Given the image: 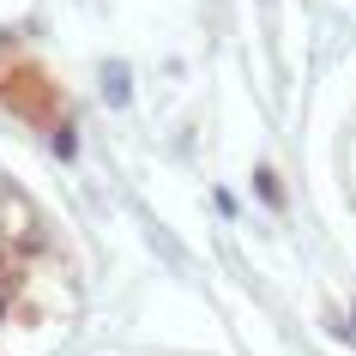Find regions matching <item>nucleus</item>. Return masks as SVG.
I'll return each mask as SVG.
<instances>
[{"mask_svg": "<svg viewBox=\"0 0 356 356\" xmlns=\"http://www.w3.org/2000/svg\"><path fill=\"white\" fill-rule=\"evenodd\" d=\"M109 103H127V67H115V73H109Z\"/></svg>", "mask_w": 356, "mask_h": 356, "instance_id": "obj_1", "label": "nucleus"}]
</instances>
